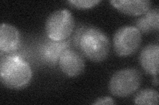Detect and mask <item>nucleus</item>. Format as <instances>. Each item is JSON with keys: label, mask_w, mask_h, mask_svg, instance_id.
<instances>
[{"label": "nucleus", "mask_w": 159, "mask_h": 105, "mask_svg": "<svg viewBox=\"0 0 159 105\" xmlns=\"http://www.w3.org/2000/svg\"><path fill=\"white\" fill-rule=\"evenodd\" d=\"M33 72L25 60L16 55L2 57L0 62V80L4 86L11 89L25 87L31 82Z\"/></svg>", "instance_id": "obj_1"}, {"label": "nucleus", "mask_w": 159, "mask_h": 105, "mask_svg": "<svg viewBox=\"0 0 159 105\" xmlns=\"http://www.w3.org/2000/svg\"><path fill=\"white\" fill-rule=\"evenodd\" d=\"M78 47L89 60L102 62L108 57L110 43L107 35L96 27L84 28L79 39Z\"/></svg>", "instance_id": "obj_2"}, {"label": "nucleus", "mask_w": 159, "mask_h": 105, "mask_svg": "<svg viewBox=\"0 0 159 105\" xmlns=\"http://www.w3.org/2000/svg\"><path fill=\"white\" fill-rule=\"evenodd\" d=\"M74 24L71 12L67 9H59L48 16L45 22V32L50 39L64 41L71 36Z\"/></svg>", "instance_id": "obj_3"}, {"label": "nucleus", "mask_w": 159, "mask_h": 105, "mask_svg": "<svg viewBox=\"0 0 159 105\" xmlns=\"http://www.w3.org/2000/svg\"><path fill=\"white\" fill-rule=\"evenodd\" d=\"M141 82V74L138 70L133 68L122 69L112 75L109 82V91L116 97H126L139 89Z\"/></svg>", "instance_id": "obj_4"}, {"label": "nucleus", "mask_w": 159, "mask_h": 105, "mask_svg": "<svg viewBox=\"0 0 159 105\" xmlns=\"http://www.w3.org/2000/svg\"><path fill=\"white\" fill-rule=\"evenodd\" d=\"M142 36L133 26H123L117 29L113 39V49L118 56L127 57L135 53L141 44Z\"/></svg>", "instance_id": "obj_5"}, {"label": "nucleus", "mask_w": 159, "mask_h": 105, "mask_svg": "<svg viewBox=\"0 0 159 105\" xmlns=\"http://www.w3.org/2000/svg\"><path fill=\"white\" fill-rule=\"evenodd\" d=\"M58 63L62 72L68 77L79 76L86 67L85 61L82 55L70 47L62 52Z\"/></svg>", "instance_id": "obj_6"}, {"label": "nucleus", "mask_w": 159, "mask_h": 105, "mask_svg": "<svg viewBox=\"0 0 159 105\" xmlns=\"http://www.w3.org/2000/svg\"><path fill=\"white\" fill-rule=\"evenodd\" d=\"M70 44L69 39L66 40L57 42L50 39L43 43L40 47L39 54L42 61L47 64L54 66L58 63L61 54Z\"/></svg>", "instance_id": "obj_7"}, {"label": "nucleus", "mask_w": 159, "mask_h": 105, "mask_svg": "<svg viewBox=\"0 0 159 105\" xmlns=\"http://www.w3.org/2000/svg\"><path fill=\"white\" fill-rule=\"evenodd\" d=\"M20 34L13 25L2 23L0 25V51L3 53H12L19 48Z\"/></svg>", "instance_id": "obj_8"}, {"label": "nucleus", "mask_w": 159, "mask_h": 105, "mask_svg": "<svg viewBox=\"0 0 159 105\" xmlns=\"http://www.w3.org/2000/svg\"><path fill=\"white\" fill-rule=\"evenodd\" d=\"M109 2L119 12L130 16L142 15L152 6L149 0H111Z\"/></svg>", "instance_id": "obj_9"}, {"label": "nucleus", "mask_w": 159, "mask_h": 105, "mask_svg": "<svg viewBox=\"0 0 159 105\" xmlns=\"http://www.w3.org/2000/svg\"><path fill=\"white\" fill-rule=\"evenodd\" d=\"M139 62L147 73L156 76L158 74L159 46L150 43L143 47L139 55Z\"/></svg>", "instance_id": "obj_10"}, {"label": "nucleus", "mask_w": 159, "mask_h": 105, "mask_svg": "<svg viewBox=\"0 0 159 105\" xmlns=\"http://www.w3.org/2000/svg\"><path fill=\"white\" fill-rule=\"evenodd\" d=\"M136 28L143 34H148L158 30L159 28V9L158 7L151 9L143 14V16L138 18L135 22Z\"/></svg>", "instance_id": "obj_11"}, {"label": "nucleus", "mask_w": 159, "mask_h": 105, "mask_svg": "<svg viewBox=\"0 0 159 105\" xmlns=\"http://www.w3.org/2000/svg\"><path fill=\"white\" fill-rule=\"evenodd\" d=\"M159 94L157 90L152 88H146L139 91L134 99L136 104H158Z\"/></svg>", "instance_id": "obj_12"}, {"label": "nucleus", "mask_w": 159, "mask_h": 105, "mask_svg": "<svg viewBox=\"0 0 159 105\" xmlns=\"http://www.w3.org/2000/svg\"><path fill=\"white\" fill-rule=\"evenodd\" d=\"M100 0H70L68 3L78 9L92 8L100 3Z\"/></svg>", "instance_id": "obj_13"}, {"label": "nucleus", "mask_w": 159, "mask_h": 105, "mask_svg": "<svg viewBox=\"0 0 159 105\" xmlns=\"http://www.w3.org/2000/svg\"><path fill=\"white\" fill-rule=\"evenodd\" d=\"M93 104L96 105H108V104H115L116 103L114 101V100L110 97H99L94 101V102L92 103Z\"/></svg>", "instance_id": "obj_14"}, {"label": "nucleus", "mask_w": 159, "mask_h": 105, "mask_svg": "<svg viewBox=\"0 0 159 105\" xmlns=\"http://www.w3.org/2000/svg\"><path fill=\"white\" fill-rule=\"evenodd\" d=\"M152 83L154 86H158V75H156V76H152Z\"/></svg>", "instance_id": "obj_15"}]
</instances>
